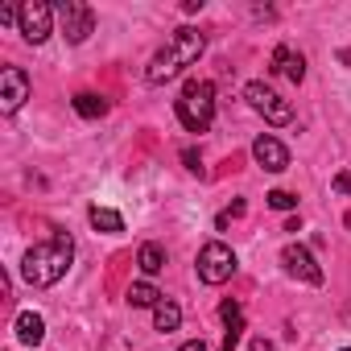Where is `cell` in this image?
Masks as SVG:
<instances>
[{
	"label": "cell",
	"mask_w": 351,
	"mask_h": 351,
	"mask_svg": "<svg viewBox=\"0 0 351 351\" xmlns=\"http://www.w3.org/2000/svg\"><path fill=\"white\" fill-rule=\"evenodd\" d=\"M219 318H223V322H236V318H244V310H240V302H232V298H228V302L219 306Z\"/></svg>",
	"instance_id": "cell-19"
},
{
	"label": "cell",
	"mask_w": 351,
	"mask_h": 351,
	"mask_svg": "<svg viewBox=\"0 0 351 351\" xmlns=\"http://www.w3.org/2000/svg\"><path fill=\"white\" fill-rule=\"evenodd\" d=\"M71 261H75V240H71L66 232H58V236H50V240L34 244V248L25 252V261H21V277H25L34 289H46V285H54V281L66 277Z\"/></svg>",
	"instance_id": "cell-1"
},
{
	"label": "cell",
	"mask_w": 351,
	"mask_h": 351,
	"mask_svg": "<svg viewBox=\"0 0 351 351\" xmlns=\"http://www.w3.org/2000/svg\"><path fill=\"white\" fill-rule=\"evenodd\" d=\"M87 219H91V228H95V232H108V236L124 232V219H120V211H112V207H91V211H87Z\"/></svg>",
	"instance_id": "cell-14"
},
{
	"label": "cell",
	"mask_w": 351,
	"mask_h": 351,
	"mask_svg": "<svg viewBox=\"0 0 351 351\" xmlns=\"http://www.w3.org/2000/svg\"><path fill=\"white\" fill-rule=\"evenodd\" d=\"M25 99H29V75L21 66H5L0 71V112L13 116Z\"/></svg>",
	"instance_id": "cell-8"
},
{
	"label": "cell",
	"mask_w": 351,
	"mask_h": 351,
	"mask_svg": "<svg viewBox=\"0 0 351 351\" xmlns=\"http://www.w3.org/2000/svg\"><path fill=\"white\" fill-rule=\"evenodd\" d=\"M17 339L29 343V347H38V343L46 339V322H42L38 310H21V314H17Z\"/></svg>",
	"instance_id": "cell-12"
},
{
	"label": "cell",
	"mask_w": 351,
	"mask_h": 351,
	"mask_svg": "<svg viewBox=\"0 0 351 351\" xmlns=\"http://www.w3.org/2000/svg\"><path fill=\"white\" fill-rule=\"evenodd\" d=\"M273 71L285 75L289 83H302V79H306V58H302L293 46H277V50H273Z\"/></svg>",
	"instance_id": "cell-11"
},
{
	"label": "cell",
	"mask_w": 351,
	"mask_h": 351,
	"mask_svg": "<svg viewBox=\"0 0 351 351\" xmlns=\"http://www.w3.org/2000/svg\"><path fill=\"white\" fill-rule=\"evenodd\" d=\"M75 112H79L83 120H99V116H108V99L95 95V91H79V95H75Z\"/></svg>",
	"instance_id": "cell-13"
},
{
	"label": "cell",
	"mask_w": 351,
	"mask_h": 351,
	"mask_svg": "<svg viewBox=\"0 0 351 351\" xmlns=\"http://www.w3.org/2000/svg\"><path fill=\"white\" fill-rule=\"evenodd\" d=\"M173 108H178L182 128H191V132H207V128L215 124V83H207V79H191V83L182 87V95L173 99Z\"/></svg>",
	"instance_id": "cell-3"
},
{
	"label": "cell",
	"mask_w": 351,
	"mask_h": 351,
	"mask_svg": "<svg viewBox=\"0 0 351 351\" xmlns=\"http://www.w3.org/2000/svg\"><path fill=\"white\" fill-rule=\"evenodd\" d=\"M153 326L165 330V335H169V330H178V326H182V310L173 306V302H161V306L153 310Z\"/></svg>",
	"instance_id": "cell-17"
},
{
	"label": "cell",
	"mask_w": 351,
	"mask_h": 351,
	"mask_svg": "<svg viewBox=\"0 0 351 351\" xmlns=\"http://www.w3.org/2000/svg\"><path fill=\"white\" fill-rule=\"evenodd\" d=\"M252 351H273V343L269 339H252Z\"/></svg>",
	"instance_id": "cell-23"
},
{
	"label": "cell",
	"mask_w": 351,
	"mask_h": 351,
	"mask_svg": "<svg viewBox=\"0 0 351 351\" xmlns=\"http://www.w3.org/2000/svg\"><path fill=\"white\" fill-rule=\"evenodd\" d=\"M17 29H21V38H25L29 46H42V42L54 34V9L46 5V0H25Z\"/></svg>",
	"instance_id": "cell-7"
},
{
	"label": "cell",
	"mask_w": 351,
	"mask_h": 351,
	"mask_svg": "<svg viewBox=\"0 0 351 351\" xmlns=\"http://www.w3.org/2000/svg\"><path fill=\"white\" fill-rule=\"evenodd\" d=\"M252 157H256V165H261V169H269V173H281V169H289V149H285L277 136H256V145H252Z\"/></svg>",
	"instance_id": "cell-10"
},
{
	"label": "cell",
	"mask_w": 351,
	"mask_h": 351,
	"mask_svg": "<svg viewBox=\"0 0 351 351\" xmlns=\"http://www.w3.org/2000/svg\"><path fill=\"white\" fill-rule=\"evenodd\" d=\"M136 265H141V273H145V277H157V273L165 269V248H161V244H141Z\"/></svg>",
	"instance_id": "cell-15"
},
{
	"label": "cell",
	"mask_w": 351,
	"mask_h": 351,
	"mask_svg": "<svg viewBox=\"0 0 351 351\" xmlns=\"http://www.w3.org/2000/svg\"><path fill=\"white\" fill-rule=\"evenodd\" d=\"M265 199H269L273 211H293V207H298V195H289V191H269Z\"/></svg>",
	"instance_id": "cell-18"
},
{
	"label": "cell",
	"mask_w": 351,
	"mask_h": 351,
	"mask_svg": "<svg viewBox=\"0 0 351 351\" xmlns=\"http://www.w3.org/2000/svg\"><path fill=\"white\" fill-rule=\"evenodd\" d=\"M335 191H339V195H351V173H339V178H335Z\"/></svg>",
	"instance_id": "cell-20"
},
{
	"label": "cell",
	"mask_w": 351,
	"mask_h": 351,
	"mask_svg": "<svg viewBox=\"0 0 351 351\" xmlns=\"http://www.w3.org/2000/svg\"><path fill=\"white\" fill-rule=\"evenodd\" d=\"M182 161H186L191 169H199V153H195V149H186V153H182Z\"/></svg>",
	"instance_id": "cell-22"
},
{
	"label": "cell",
	"mask_w": 351,
	"mask_h": 351,
	"mask_svg": "<svg viewBox=\"0 0 351 351\" xmlns=\"http://www.w3.org/2000/svg\"><path fill=\"white\" fill-rule=\"evenodd\" d=\"M343 351H351V347H343Z\"/></svg>",
	"instance_id": "cell-25"
},
{
	"label": "cell",
	"mask_w": 351,
	"mask_h": 351,
	"mask_svg": "<svg viewBox=\"0 0 351 351\" xmlns=\"http://www.w3.org/2000/svg\"><path fill=\"white\" fill-rule=\"evenodd\" d=\"M232 273H236V252H232L223 240L203 244V252H199V277H203L207 285H223Z\"/></svg>",
	"instance_id": "cell-4"
},
{
	"label": "cell",
	"mask_w": 351,
	"mask_h": 351,
	"mask_svg": "<svg viewBox=\"0 0 351 351\" xmlns=\"http://www.w3.org/2000/svg\"><path fill=\"white\" fill-rule=\"evenodd\" d=\"M339 62H343V66H351V50H339Z\"/></svg>",
	"instance_id": "cell-24"
},
{
	"label": "cell",
	"mask_w": 351,
	"mask_h": 351,
	"mask_svg": "<svg viewBox=\"0 0 351 351\" xmlns=\"http://www.w3.org/2000/svg\"><path fill=\"white\" fill-rule=\"evenodd\" d=\"M203 46H207V42H203V34H199V29H191V25H182L178 34L165 42V50H157V54H153V62H149L145 79H149L153 87H161V83H169V79H178L191 62H199Z\"/></svg>",
	"instance_id": "cell-2"
},
{
	"label": "cell",
	"mask_w": 351,
	"mask_h": 351,
	"mask_svg": "<svg viewBox=\"0 0 351 351\" xmlns=\"http://www.w3.org/2000/svg\"><path fill=\"white\" fill-rule=\"evenodd\" d=\"M128 306H136V310H157V306H161V293H157V285H149V281H136V285H128Z\"/></svg>",
	"instance_id": "cell-16"
},
{
	"label": "cell",
	"mask_w": 351,
	"mask_h": 351,
	"mask_svg": "<svg viewBox=\"0 0 351 351\" xmlns=\"http://www.w3.org/2000/svg\"><path fill=\"white\" fill-rule=\"evenodd\" d=\"M244 99L252 104V112H261V116H265L269 124H277V128L293 120L289 99H281V95H277L273 87H265V83H248V87H244Z\"/></svg>",
	"instance_id": "cell-6"
},
{
	"label": "cell",
	"mask_w": 351,
	"mask_h": 351,
	"mask_svg": "<svg viewBox=\"0 0 351 351\" xmlns=\"http://www.w3.org/2000/svg\"><path fill=\"white\" fill-rule=\"evenodd\" d=\"M281 265H285L289 277H298V281H306V285H322V269H318V261L310 256V248H302V244L281 248Z\"/></svg>",
	"instance_id": "cell-9"
},
{
	"label": "cell",
	"mask_w": 351,
	"mask_h": 351,
	"mask_svg": "<svg viewBox=\"0 0 351 351\" xmlns=\"http://www.w3.org/2000/svg\"><path fill=\"white\" fill-rule=\"evenodd\" d=\"M178 351H207V343H203V339H191V343H182Z\"/></svg>",
	"instance_id": "cell-21"
},
{
	"label": "cell",
	"mask_w": 351,
	"mask_h": 351,
	"mask_svg": "<svg viewBox=\"0 0 351 351\" xmlns=\"http://www.w3.org/2000/svg\"><path fill=\"white\" fill-rule=\"evenodd\" d=\"M54 13H58V21H62V38H66L71 46H83V42L91 38V29H95L91 5H83V0H62Z\"/></svg>",
	"instance_id": "cell-5"
}]
</instances>
